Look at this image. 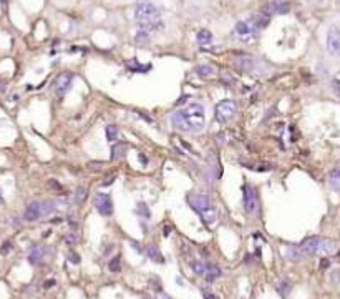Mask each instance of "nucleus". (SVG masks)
I'll use <instances>...</instances> for the list:
<instances>
[{
    "mask_svg": "<svg viewBox=\"0 0 340 299\" xmlns=\"http://www.w3.org/2000/svg\"><path fill=\"white\" fill-rule=\"evenodd\" d=\"M196 75H199L201 78H208V76L214 75V68L211 65H197L196 67Z\"/></svg>",
    "mask_w": 340,
    "mask_h": 299,
    "instance_id": "obj_20",
    "label": "nucleus"
},
{
    "mask_svg": "<svg viewBox=\"0 0 340 299\" xmlns=\"http://www.w3.org/2000/svg\"><path fill=\"white\" fill-rule=\"evenodd\" d=\"M70 261L75 262V264H78V262H80V256H78V254H75V253H70Z\"/></svg>",
    "mask_w": 340,
    "mask_h": 299,
    "instance_id": "obj_29",
    "label": "nucleus"
},
{
    "mask_svg": "<svg viewBox=\"0 0 340 299\" xmlns=\"http://www.w3.org/2000/svg\"><path fill=\"white\" fill-rule=\"evenodd\" d=\"M146 254H148L149 258H151L153 261H160V262H163V258H161L160 249H158L155 244H148V246H146Z\"/></svg>",
    "mask_w": 340,
    "mask_h": 299,
    "instance_id": "obj_21",
    "label": "nucleus"
},
{
    "mask_svg": "<svg viewBox=\"0 0 340 299\" xmlns=\"http://www.w3.org/2000/svg\"><path fill=\"white\" fill-rule=\"evenodd\" d=\"M171 125L183 133H197L206 125L204 107L197 102H193L179 108L171 115Z\"/></svg>",
    "mask_w": 340,
    "mask_h": 299,
    "instance_id": "obj_1",
    "label": "nucleus"
},
{
    "mask_svg": "<svg viewBox=\"0 0 340 299\" xmlns=\"http://www.w3.org/2000/svg\"><path fill=\"white\" fill-rule=\"evenodd\" d=\"M327 52L332 56H340V28L330 27L327 32Z\"/></svg>",
    "mask_w": 340,
    "mask_h": 299,
    "instance_id": "obj_6",
    "label": "nucleus"
},
{
    "mask_svg": "<svg viewBox=\"0 0 340 299\" xmlns=\"http://www.w3.org/2000/svg\"><path fill=\"white\" fill-rule=\"evenodd\" d=\"M188 203L189 206L201 216V220L206 224H211L216 221V211L213 209L211 201L206 195H199V193H189L188 195Z\"/></svg>",
    "mask_w": 340,
    "mask_h": 299,
    "instance_id": "obj_3",
    "label": "nucleus"
},
{
    "mask_svg": "<svg viewBox=\"0 0 340 299\" xmlns=\"http://www.w3.org/2000/svg\"><path fill=\"white\" fill-rule=\"evenodd\" d=\"M126 145H123V143H120V145H116V147H113L111 150V158L113 160H121V158H125V155H126Z\"/></svg>",
    "mask_w": 340,
    "mask_h": 299,
    "instance_id": "obj_19",
    "label": "nucleus"
},
{
    "mask_svg": "<svg viewBox=\"0 0 340 299\" xmlns=\"http://www.w3.org/2000/svg\"><path fill=\"white\" fill-rule=\"evenodd\" d=\"M251 22H252V25L256 27V30H259V28L266 27L267 23H269V15L267 14H261V15H254L252 19H249Z\"/></svg>",
    "mask_w": 340,
    "mask_h": 299,
    "instance_id": "obj_16",
    "label": "nucleus"
},
{
    "mask_svg": "<svg viewBox=\"0 0 340 299\" xmlns=\"http://www.w3.org/2000/svg\"><path fill=\"white\" fill-rule=\"evenodd\" d=\"M236 62H237V65H239L242 70H246V72H252L254 68H256L254 58L251 55H242V56H239V58L236 60Z\"/></svg>",
    "mask_w": 340,
    "mask_h": 299,
    "instance_id": "obj_13",
    "label": "nucleus"
},
{
    "mask_svg": "<svg viewBox=\"0 0 340 299\" xmlns=\"http://www.w3.org/2000/svg\"><path fill=\"white\" fill-rule=\"evenodd\" d=\"M140 160H141V165H143V167H144V165L148 163V158H146V156H143V155H141V153H140Z\"/></svg>",
    "mask_w": 340,
    "mask_h": 299,
    "instance_id": "obj_34",
    "label": "nucleus"
},
{
    "mask_svg": "<svg viewBox=\"0 0 340 299\" xmlns=\"http://www.w3.org/2000/svg\"><path fill=\"white\" fill-rule=\"evenodd\" d=\"M289 10V3L287 2H277V0H274V2H269L267 5L262 9V12L267 15H272V14H284V12Z\"/></svg>",
    "mask_w": 340,
    "mask_h": 299,
    "instance_id": "obj_11",
    "label": "nucleus"
},
{
    "mask_svg": "<svg viewBox=\"0 0 340 299\" xmlns=\"http://www.w3.org/2000/svg\"><path fill=\"white\" fill-rule=\"evenodd\" d=\"M221 274H222V271L219 269V266H216V264H208V268H206L204 278H206V281H208V282H214V281L217 280V278H221Z\"/></svg>",
    "mask_w": 340,
    "mask_h": 299,
    "instance_id": "obj_14",
    "label": "nucleus"
},
{
    "mask_svg": "<svg viewBox=\"0 0 340 299\" xmlns=\"http://www.w3.org/2000/svg\"><path fill=\"white\" fill-rule=\"evenodd\" d=\"M163 299H168V298H166V296H163Z\"/></svg>",
    "mask_w": 340,
    "mask_h": 299,
    "instance_id": "obj_37",
    "label": "nucleus"
},
{
    "mask_svg": "<svg viewBox=\"0 0 340 299\" xmlns=\"http://www.w3.org/2000/svg\"><path fill=\"white\" fill-rule=\"evenodd\" d=\"M206 268H208V264L202 261H194L193 262V271L197 274V276H204L206 274Z\"/></svg>",
    "mask_w": 340,
    "mask_h": 299,
    "instance_id": "obj_24",
    "label": "nucleus"
},
{
    "mask_svg": "<svg viewBox=\"0 0 340 299\" xmlns=\"http://www.w3.org/2000/svg\"><path fill=\"white\" fill-rule=\"evenodd\" d=\"M286 258L289 261H299L302 260V254H301V249H299V246H289V248L286 249Z\"/></svg>",
    "mask_w": 340,
    "mask_h": 299,
    "instance_id": "obj_17",
    "label": "nucleus"
},
{
    "mask_svg": "<svg viewBox=\"0 0 340 299\" xmlns=\"http://www.w3.org/2000/svg\"><path fill=\"white\" fill-rule=\"evenodd\" d=\"M301 249L302 256H315V254H327L335 249V243L329 240H322L319 236H312L304 240L301 244H297Z\"/></svg>",
    "mask_w": 340,
    "mask_h": 299,
    "instance_id": "obj_4",
    "label": "nucleus"
},
{
    "mask_svg": "<svg viewBox=\"0 0 340 299\" xmlns=\"http://www.w3.org/2000/svg\"><path fill=\"white\" fill-rule=\"evenodd\" d=\"M242 196H244V211L248 215H254L257 209V191L254 187H244L242 189Z\"/></svg>",
    "mask_w": 340,
    "mask_h": 299,
    "instance_id": "obj_8",
    "label": "nucleus"
},
{
    "mask_svg": "<svg viewBox=\"0 0 340 299\" xmlns=\"http://www.w3.org/2000/svg\"><path fill=\"white\" fill-rule=\"evenodd\" d=\"M148 40V32L146 30H140L136 34V42H146Z\"/></svg>",
    "mask_w": 340,
    "mask_h": 299,
    "instance_id": "obj_28",
    "label": "nucleus"
},
{
    "mask_svg": "<svg viewBox=\"0 0 340 299\" xmlns=\"http://www.w3.org/2000/svg\"><path fill=\"white\" fill-rule=\"evenodd\" d=\"M120 136V128L116 125H108L107 127V138L110 141H115Z\"/></svg>",
    "mask_w": 340,
    "mask_h": 299,
    "instance_id": "obj_23",
    "label": "nucleus"
},
{
    "mask_svg": "<svg viewBox=\"0 0 340 299\" xmlns=\"http://www.w3.org/2000/svg\"><path fill=\"white\" fill-rule=\"evenodd\" d=\"M9 248H10V244H9V243H7V244H3V248L0 249V254H5L7 251H9Z\"/></svg>",
    "mask_w": 340,
    "mask_h": 299,
    "instance_id": "obj_32",
    "label": "nucleus"
},
{
    "mask_svg": "<svg viewBox=\"0 0 340 299\" xmlns=\"http://www.w3.org/2000/svg\"><path fill=\"white\" fill-rule=\"evenodd\" d=\"M329 187L334 191H340V167L334 168L329 175Z\"/></svg>",
    "mask_w": 340,
    "mask_h": 299,
    "instance_id": "obj_15",
    "label": "nucleus"
},
{
    "mask_svg": "<svg viewBox=\"0 0 340 299\" xmlns=\"http://www.w3.org/2000/svg\"><path fill=\"white\" fill-rule=\"evenodd\" d=\"M95 208L101 216H111L113 215V201L110 195L107 193H98L95 196Z\"/></svg>",
    "mask_w": 340,
    "mask_h": 299,
    "instance_id": "obj_7",
    "label": "nucleus"
},
{
    "mask_svg": "<svg viewBox=\"0 0 340 299\" xmlns=\"http://www.w3.org/2000/svg\"><path fill=\"white\" fill-rule=\"evenodd\" d=\"M67 241H68V244H75V241H76V238L75 236H67Z\"/></svg>",
    "mask_w": 340,
    "mask_h": 299,
    "instance_id": "obj_31",
    "label": "nucleus"
},
{
    "mask_svg": "<svg viewBox=\"0 0 340 299\" xmlns=\"http://www.w3.org/2000/svg\"><path fill=\"white\" fill-rule=\"evenodd\" d=\"M121 268V262H120V256H115L113 260L110 261V264H108V269H110L111 273H118Z\"/></svg>",
    "mask_w": 340,
    "mask_h": 299,
    "instance_id": "obj_26",
    "label": "nucleus"
},
{
    "mask_svg": "<svg viewBox=\"0 0 340 299\" xmlns=\"http://www.w3.org/2000/svg\"><path fill=\"white\" fill-rule=\"evenodd\" d=\"M43 256H45V248L43 246H34L30 249V253H28V262L30 264H38L43 260Z\"/></svg>",
    "mask_w": 340,
    "mask_h": 299,
    "instance_id": "obj_12",
    "label": "nucleus"
},
{
    "mask_svg": "<svg viewBox=\"0 0 340 299\" xmlns=\"http://www.w3.org/2000/svg\"><path fill=\"white\" fill-rule=\"evenodd\" d=\"M54 286H55V280H48V281H45V284H43V288L48 289V288H54Z\"/></svg>",
    "mask_w": 340,
    "mask_h": 299,
    "instance_id": "obj_30",
    "label": "nucleus"
},
{
    "mask_svg": "<svg viewBox=\"0 0 340 299\" xmlns=\"http://www.w3.org/2000/svg\"><path fill=\"white\" fill-rule=\"evenodd\" d=\"M204 294V299H217L216 296H214V294H211V293H202Z\"/></svg>",
    "mask_w": 340,
    "mask_h": 299,
    "instance_id": "obj_33",
    "label": "nucleus"
},
{
    "mask_svg": "<svg viewBox=\"0 0 340 299\" xmlns=\"http://www.w3.org/2000/svg\"><path fill=\"white\" fill-rule=\"evenodd\" d=\"M72 83H73V75L72 74H60L58 78L55 80V85H54V90H55V95L56 96H65L68 90L72 88Z\"/></svg>",
    "mask_w": 340,
    "mask_h": 299,
    "instance_id": "obj_9",
    "label": "nucleus"
},
{
    "mask_svg": "<svg viewBox=\"0 0 340 299\" xmlns=\"http://www.w3.org/2000/svg\"><path fill=\"white\" fill-rule=\"evenodd\" d=\"M277 289H279V293H281L282 296H286V294H287V291L290 289V286L287 284L286 281H282V282H279V284H277Z\"/></svg>",
    "mask_w": 340,
    "mask_h": 299,
    "instance_id": "obj_27",
    "label": "nucleus"
},
{
    "mask_svg": "<svg viewBox=\"0 0 340 299\" xmlns=\"http://www.w3.org/2000/svg\"><path fill=\"white\" fill-rule=\"evenodd\" d=\"M256 27L252 25V22L251 20H239V22L236 23V27H234V34L237 35L239 38L242 40H248L252 37L254 34H256Z\"/></svg>",
    "mask_w": 340,
    "mask_h": 299,
    "instance_id": "obj_10",
    "label": "nucleus"
},
{
    "mask_svg": "<svg viewBox=\"0 0 340 299\" xmlns=\"http://www.w3.org/2000/svg\"><path fill=\"white\" fill-rule=\"evenodd\" d=\"M236 112H237L236 102H233V100H222V102H219V105L216 107L217 123L226 125L228 122H231V120L236 116Z\"/></svg>",
    "mask_w": 340,
    "mask_h": 299,
    "instance_id": "obj_5",
    "label": "nucleus"
},
{
    "mask_svg": "<svg viewBox=\"0 0 340 299\" xmlns=\"http://www.w3.org/2000/svg\"><path fill=\"white\" fill-rule=\"evenodd\" d=\"M85 200H87V188L85 187H78L75 191V205H83Z\"/></svg>",
    "mask_w": 340,
    "mask_h": 299,
    "instance_id": "obj_22",
    "label": "nucleus"
},
{
    "mask_svg": "<svg viewBox=\"0 0 340 299\" xmlns=\"http://www.w3.org/2000/svg\"><path fill=\"white\" fill-rule=\"evenodd\" d=\"M196 40L199 45H208V43L213 42V34L209 30H199L196 35Z\"/></svg>",
    "mask_w": 340,
    "mask_h": 299,
    "instance_id": "obj_18",
    "label": "nucleus"
},
{
    "mask_svg": "<svg viewBox=\"0 0 340 299\" xmlns=\"http://www.w3.org/2000/svg\"><path fill=\"white\" fill-rule=\"evenodd\" d=\"M136 213H138L141 218H146V220L151 218V211H149V208L144 203H140L138 206H136Z\"/></svg>",
    "mask_w": 340,
    "mask_h": 299,
    "instance_id": "obj_25",
    "label": "nucleus"
},
{
    "mask_svg": "<svg viewBox=\"0 0 340 299\" xmlns=\"http://www.w3.org/2000/svg\"><path fill=\"white\" fill-rule=\"evenodd\" d=\"M135 17L140 23L141 30L146 32H158L163 30V22H161L160 10L155 7L151 0H138L135 7Z\"/></svg>",
    "mask_w": 340,
    "mask_h": 299,
    "instance_id": "obj_2",
    "label": "nucleus"
},
{
    "mask_svg": "<svg viewBox=\"0 0 340 299\" xmlns=\"http://www.w3.org/2000/svg\"><path fill=\"white\" fill-rule=\"evenodd\" d=\"M327 266H329V260H322V262H321V268L323 269V268H327Z\"/></svg>",
    "mask_w": 340,
    "mask_h": 299,
    "instance_id": "obj_35",
    "label": "nucleus"
},
{
    "mask_svg": "<svg viewBox=\"0 0 340 299\" xmlns=\"http://www.w3.org/2000/svg\"><path fill=\"white\" fill-rule=\"evenodd\" d=\"M5 201H3V196H2V191H0V205H3Z\"/></svg>",
    "mask_w": 340,
    "mask_h": 299,
    "instance_id": "obj_36",
    "label": "nucleus"
}]
</instances>
